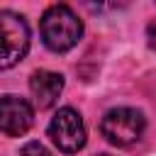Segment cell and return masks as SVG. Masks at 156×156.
<instances>
[{
  "label": "cell",
  "instance_id": "8",
  "mask_svg": "<svg viewBox=\"0 0 156 156\" xmlns=\"http://www.w3.org/2000/svg\"><path fill=\"white\" fill-rule=\"evenodd\" d=\"M146 39H149V46L156 51V20L149 22V27H146Z\"/></svg>",
  "mask_w": 156,
  "mask_h": 156
},
{
  "label": "cell",
  "instance_id": "2",
  "mask_svg": "<svg viewBox=\"0 0 156 156\" xmlns=\"http://www.w3.org/2000/svg\"><path fill=\"white\" fill-rule=\"evenodd\" d=\"M29 49V27L22 15L0 10V71L12 68Z\"/></svg>",
  "mask_w": 156,
  "mask_h": 156
},
{
  "label": "cell",
  "instance_id": "1",
  "mask_svg": "<svg viewBox=\"0 0 156 156\" xmlns=\"http://www.w3.org/2000/svg\"><path fill=\"white\" fill-rule=\"evenodd\" d=\"M39 29H41L44 44H46L51 51L63 54V51L73 49V46L80 41L83 22L78 20V15H76L68 5H51V7L41 15Z\"/></svg>",
  "mask_w": 156,
  "mask_h": 156
},
{
  "label": "cell",
  "instance_id": "7",
  "mask_svg": "<svg viewBox=\"0 0 156 156\" xmlns=\"http://www.w3.org/2000/svg\"><path fill=\"white\" fill-rule=\"evenodd\" d=\"M22 156H51L39 141H29V144H24L22 146Z\"/></svg>",
  "mask_w": 156,
  "mask_h": 156
},
{
  "label": "cell",
  "instance_id": "6",
  "mask_svg": "<svg viewBox=\"0 0 156 156\" xmlns=\"http://www.w3.org/2000/svg\"><path fill=\"white\" fill-rule=\"evenodd\" d=\"M29 90H32L34 105L39 110H46V107L56 105V100L63 90V76L54 73V71H37L29 78Z\"/></svg>",
  "mask_w": 156,
  "mask_h": 156
},
{
  "label": "cell",
  "instance_id": "4",
  "mask_svg": "<svg viewBox=\"0 0 156 156\" xmlns=\"http://www.w3.org/2000/svg\"><path fill=\"white\" fill-rule=\"evenodd\" d=\"M49 136L66 154L80 151L85 146V124H83V117L73 107H61L51 117V122H49Z\"/></svg>",
  "mask_w": 156,
  "mask_h": 156
},
{
  "label": "cell",
  "instance_id": "3",
  "mask_svg": "<svg viewBox=\"0 0 156 156\" xmlns=\"http://www.w3.org/2000/svg\"><path fill=\"white\" fill-rule=\"evenodd\" d=\"M144 127H146V119L134 107H112L105 112L100 122V132L112 146H129L139 141V136L144 134Z\"/></svg>",
  "mask_w": 156,
  "mask_h": 156
},
{
  "label": "cell",
  "instance_id": "9",
  "mask_svg": "<svg viewBox=\"0 0 156 156\" xmlns=\"http://www.w3.org/2000/svg\"><path fill=\"white\" fill-rule=\"evenodd\" d=\"M102 156H105V154H102Z\"/></svg>",
  "mask_w": 156,
  "mask_h": 156
},
{
  "label": "cell",
  "instance_id": "5",
  "mask_svg": "<svg viewBox=\"0 0 156 156\" xmlns=\"http://www.w3.org/2000/svg\"><path fill=\"white\" fill-rule=\"evenodd\" d=\"M34 122L32 105L20 95L0 98V132L7 136H22Z\"/></svg>",
  "mask_w": 156,
  "mask_h": 156
}]
</instances>
